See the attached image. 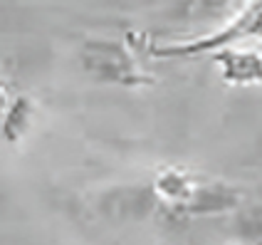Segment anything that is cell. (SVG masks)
Returning <instances> with one entry per match:
<instances>
[{"label": "cell", "instance_id": "6da1fadb", "mask_svg": "<svg viewBox=\"0 0 262 245\" xmlns=\"http://www.w3.org/2000/svg\"><path fill=\"white\" fill-rule=\"evenodd\" d=\"M79 59H82L84 72L104 85L139 87L148 82V77L141 72L134 52L119 40L92 37L82 45Z\"/></svg>", "mask_w": 262, "mask_h": 245}, {"label": "cell", "instance_id": "7a4b0ae2", "mask_svg": "<svg viewBox=\"0 0 262 245\" xmlns=\"http://www.w3.org/2000/svg\"><path fill=\"white\" fill-rule=\"evenodd\" d=\"M248 37H262V0H255L243 15H237L228 28L218 30L215 35H208L193 43H171V45H148V55L159 59H188L205 52H215L220 47Z\"/></svg>", "mask_w": 262, "mask_h": 245}, {"label": "cell", "instance_id": "3957f363", "mask_svg": "<svg viewBox=\"0 0 262 245\" xmlns=\"http://www.w3.org/2000/svg\"><path fill=\"white\" fill-rule=\"evenodd\" d=\"M237 203H240V193L225 183H195L190 201L181 211L190 216H213V213L233 211Z\"/></svg>", "mask_w": 262, "mask_h": 245}, {"label": "cell", "instance_id": "277c9868", "mask_svg": "<svg viewBox=\"0 0 262 245\" xmlns=\"http://www.w3.org/2000/svg\"><path fill=\"white\" fill-rule=\"evenodd\" d=\"M195 178L190 173L181 171V169H163L154 181V196L166 206H173V208H183L190 201L193 191H195Z\"/></svg>", "mask_w": 262, "mask_h": 245}, {"label": "cell", "instance_id": "5b68a950", "mask_svg": "<svg viewBox=\"0 0 262 245\" xmlns=\"http://www.w3.org/2000/svg\"><path fill=\"white\" fill-rule=\"evenodd\" d=\"M223 77L230 82H260L262 79V55L248 50H220L218 55Z\"/></svg>", "mask_w": 262, "mask_h": 245}, {"label": "cell", "instance_id": "8992f818", "mask_svg": "<svg viewBox=\"0 0 262 245\" xmlns=\"http://www.w3.org/2000/svg\"><path fill=\"white\" fill-rule=\"evenodd\" d=\"M32 119H35V104L28 97H13L0 119V136L8 141H17L32 127Z\"/></svg>", "mask_w": 262, "mask_h": 245}, {"label": "cell", "instance_id": "52a82bcc", "mask_svg": "<svg viewBox=\"0 0 262 245\" xmlns=\"http://www.w3.org/2000/svg\"><path fill=\"white\" fill-rule=\"evenodd\" d=\"M10 89H8V85L0 79V119H3V114H5V109H8V104H10Z\"/></svg>", "mask_w": 262, "mask_h": 245}]
</instances>
